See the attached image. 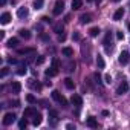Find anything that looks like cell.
I'll return each mask as SVG.
<instances>
[{
    "instance_id": "2",
    "label": "cell",
    "mask_w": 130,
    "mask_h": 130,
    "mask_svg": "<svg viewBox=\"0 0 130 130\" xmlns=\"http://www.w3.org/2000/svg\"><path fill=\"white\" fill-rule=\"evenodd\" d=\"M15 118H17V116H15L14 113H5L3 121H2V122H3V125H11V124L15 121Z\"/></svg>"
},
{
    "instance_id": "34",
    "label": "cell",
    "mask_w": 130,
    "mask_h": 130,
    "mask_svg": "<svg viewBox=\"0 0 130 130\" xmlns=\"http://www.w3.org/2000/svg\"><path fill=\"white\" fill-rule=\"evenodd\" d=\"M31 86H32L34 89H37V90H41V86H40V83H31Z\"/></svg>"
},
{
    "instance_id": "35",
    "label": "cell",
    "mask_w": 130,
    "mask_h": 130,
    "mask_svg": "<svg viewBox=\"0 0 130 130\" xmlns=\"http://www.w3.org/2000/svg\"><path fill=\"white\" fill-rule=\"evenodd\" d=\"M116 38H118V40H124V34H122L121 31H118V32H116Z\"/></svg>"
},
{
    "instance_id": "49",
    "label": "cell",
    "mask_w": 130,
    "mask_h": 130,
    "mask_svg": "<svg viewBox=\"0 0 130 130\" xmlns=\"http://www.w3.org/2000/svg\"><path fill=\"white\" fill-rule=\"evenodd\" d=\"M127 28H128V31H130V23H128V25H127Z\"/></svg>"
},
{
    "instance_id": "9",
    "label": "cell",
    "mask_w": 130,
    "mask_h": 130,
    "mask_svg": "<svg viewBox=\"0 0 130 130\" xmlns=\"http://www.w3.org/2000/svg\"><path fill=\"white\" fill-rule=\"evenodd\" d=\"M41 118H43V116H41V113H38V112H37V113L32 116V124H34L35 127H37V125H40V124H41Z\"/></svg>"
},
{
    "instance_id": "20",
    "label": "cell",
    "mask_w": 130,
    "mask_h": 130,
    "mask_svg": "<svg viewBox=\"0 0 130 130\" xmlns=\"http://www.w3.org/2000/svg\"><path fill=\"white\" fill-rule=\"evenodd\" d=\"M17 52L20 55H23V54H32V52H35V49L34 47H25V49H19Z\"/></svg>"
},
{
    "instance_id": "50",
    "label": "cell",
    "mask_w": 130,
    "mask_h": 130,
    "mask_svg": "<svg viewBox=\"0 0 130 130\" xmlns=\"http://www.w3.org/2000/svg\"><path fill=\"white\" fill-rule=\"evenodd\" d=\"M87 2H93V0H87Z\"/></svg>"
},
{
    "instance_id": "7",
    "label": "cell",
    "mask_w": 130,
    "mask_h": 130,
    "mask_svg": "<svg viewBox=\"0 0 130 130\" xmlns=\"http://www.w3.org/2000/svg\"><path fill=\"white\" fill-rule=\"evenodd\" d=\"M28 14H29V11H28V8H26V6H22V8H19V9H17V15H19L20 19L28 17Z\"/></svg>"
},
{
    "instance_id": "1",
    "label": "cell",
    "mask_w": 130,
    "mask_h": 130,
    "mask_svg": "<svg viewBox=\"0 0 130 130\" xmlns=\"http://www.w3.org/2000/svg\"><path fill=\"white\" fill-rule=\"evenodd\" d=\"M63 9H64V2H63V0H57V2H55V6H54V9H52L54 15H60V14L63 12Z\"/></svg>"
},
{
    "instance_id": "42",
    "label": "cell",
    "mask_w": 130,
    "mask_h": 130,
    "mask_svg": "<svg viewBox=\"0 0 130 130\" xmlns=\"http://www.w3.org/2000/svg\"><path fill=\"white\" fill-rule=\"evenodd\" d=\"M49 124H51V125H52V127H55V125H57V118H52V119H51V122H49Z\"/></svg>"
},
{
    "instance_id": "3",
    "label": "cell",
    "mask_w": 130,
    "mask_h": 130,
    "mask_svg": "<svg viewBox=\"0 0 130 130\" xmlns=\"http://www.w3.org/2000/svg\"><path fill=\"white\" fill-rule=\"evenodd\" d=\"M118 60H119L121 64H127V63L130 61V54H128L127 51H124V52L119 54V58H118Z\"/></svg>"
},
{
    "instance_id": "27",
    "label": "cell",
    "mask_w": 130,
    "mask_h": 130,
    "mask_svg": "<svg viewBox=\"0 0 130 130\" xmlns=\"http://www.w3.org/2000/svg\"><path fill=\"white\" fill-rule=\"evenodd\" d=\"M58 103H60V104H61V106H63V107H64V109H66V107H69V101H68V100H66V98H64V96H61V98H60V101H58Z\"/></svg>"
},
{
    "instance_id": "41",
    "label": "cell",
    "mask_w": 130,
    "mask_h": 130,
    "mask_svg": "<svg viewBox=\"0 0 130 130\" xmlns=\"http://www.w3.org/2000/svg\"><path fill=\"white\" fill-rule=\"evenodd\" d=\"M93 77H95V80H96V83H101V77H100V74H98V72H96V74H95Z\"/></svg>"
},
{
    "instance_id": "13",
    "label": "cell",
    "mask_w": 130,
    "mask_h": 130,
    "mask_svg": "<svg viewBox=\"0 0 130 130\" xmlns=\"http://www.w3.org/2000/svg\"><path fill=\"white\" fill-rule=\"evenodd\" d=\"M44 74H46V77H55V75L58 74V69L52 66V68H49V69H46V72H44Z\"/></svg>"
},
{
    "instance_id": "18",
    "label": "cell",
    "mask_w": 130,
    "mask_h": 130,
    "mask_svg": "<svg viewBox=\"0 0 130 130\" xmlns=\"http://www.w3.org/2000/svg\"><path fill=\"white\" fill-rule=\"evenodd\" d=\"M64 31V26L61 25V23H55L54 25V32H57V34H61Z\"/></svg>"
},
{
    "instance_id": "5",
    "label": "cell",
    "mask_w": 130,
    "mask_h": 130,
    "mask_svg": "<svg viewBox=\"0 0 130 130\" xmlns=\"http://www.w3.org/2000/svg\"><path fill=\"white\" fill-rule=\"evenodd\" d=\"M71 101H72V104L74 106H77V107H80V106H83V98L80 96V95H72V98H71Z\"/></svg>"
},
{
    "instance_id": "10",
    "label": "cell",
    "mask_w": 130,
    "mask_h": 130,
    "mask_svg": "<svg viewBox=\"0 0 130 130\" xmlns=\"http://www.w3.org/2000/svg\"><path fill=\"white\" fill-rule=\"evenodd\" d=\"M86 124H87L90 128H96V127H98V122H96V119H95L93 116H89L87 121H86Z\"/></svg>"
},
{
    "instance_id": "40",
    "label": "cell",
    "mask_w": 130,
    "mask_h": 130,
    "mask_svg": "<svg viewBox=\"0 0 130 130\" xmlns=\"http://www.w3.org/2000/svg\"><path fill=\"white\" fill-rule=\"evenodd\" d=\"M8 63L9 64H17V60L15 58H8Z\"/></svg>"
},
{
    "instance_id": "4",
    "label": "cell",
    "mask_w": 130,
    "mask_h": 130,
    "mask_svg": "<svg viewBox=\"0 0 130 130\" xmlns=\"http://www.w3.org/2000/svg\"><path fill=\"white\" fill-rule=\"evenodd\" d=\"M128 90V84H127V81H122L121 84H119V87L116 89V93L118 95H122V93H125Z\"/></svg>"
},
{
    "instance_id": "25",
    "label": "cell",
    "mask_w": 130,
    "mask_h": 130,
    "mask_svg": "<svg viewBox=\"0 0 130 130\" xmlns=\"http://www.w3.org/2000/svg\"><path fill=\"white\" fill-rule=\"evenodd\" d=\"M26 71H28L26 64H22V66L17 69V75H25V74H26Z\"/></svg>"
},
{
    "instance_id": "23",
    "label": "cell",
    "mask_w": 130,
    "mask_h": 130,
    "mask_svg": "<svg viewBox=\"0 0 130 130\" xmlns=\"http://www.w3.org/2000/svg\"><path fill=\"white\" fill-rule=\"evenodd\" d=\"M26 125H28V121H26V118L23 116V118L19 121V128H20V130H23V128H26Z\"/></svg>"
},
{
    "instance_id": "39",
    "label": "cell",
    "mask_w": 130,
    "mask_h": 130,
    "mask_svg": "<svg viewBox=\"0 0 130 130\" xmlns=\"http://www.w3.org/2000/svg\"><path fill=\"white\" fill-rule=\"evenodd\" d=\"M40 104H41L43 107H49V103H47L46 100H41V101H40Z\"/></svg>"
},
{
    "instance_id": "6",
    "label": "cell",
    "mask_w": 130,
    "mask_h": 130,
    "mask_svg": "<svg viewBox=\"0 0 130 130\" xmlns=\"http://www.w3.org/2000/svg\"><path fill=\"white\" fill-rule=\"evenodd\" d=\"M35 113H37V110H35L34 107H26L25 112H23V116H25V118H32Z\"/></svg>"
},
{
    "instance_id": "37",
    "label": "cell",
    "mask_w": 130,
    "mask_h": 130,
    "mask_svg": "<svg viewBox=\"0 0 130 130\" xmlns=\"http://www.w3.org/2000/svg\"><path fill=\"white\" fill-rule=\"evenodd\" d=\"M104 80H106V83H107V84H110V83H112V77H110L109 74H107V75L104 77Z\"/></svg>"
},
{
    "instance_id": "38",
    "label": "cell",
    "mask_w": 130,
    "mask_h": 130,
    "mask_svg": "<svg viewBox=\"0 0 130 130\" xmlns=\"http://www.w3.org/2000/svg\"><path fill=\"white\" fill-rule=\"evenodd\" d=\"M66 40V35L64 34H58V41H64Z\"/></svg>"
},
{
    "instance_id": "22",
    "label": "cell",
    "mask_w": 130,
    "mask_h": 130,
    "mask_svg": "<svg viewBox=\"0 0 130 130\" xmlns=\"http://www.w3.org/2000/svg\"><path fill=\"white\" fill-rule=\"evenodd\" d=\"M63 55H66V57H72L74 55V51H72V47H63Z\"/></svg>"
},
{
    "instance_id": "24",
    "label": "cell",
    "mask_w": 130,
    "mask_h": 130,
    "mask_svg": "<svg viewBox=\"0 0 130 130\" xmlns=\"http://www.w3.org/2000/svg\"><path fill=\"white\" fill-rule=\"evenodd\" d=\"M96 64H98V68H100V69H103V68L106 66V63H104V60H103V57H101V55H98V57H96Z\"/></svg>"
},
{
    "instance_id": "19",
    "label": "cell",
    "mask_w": 130,
    "mask_h": 130,
    "mask_svg": "<svg viewBox=\"0 0 130 130\" xmlns=\"http://www.w3.org/2000/svg\"><path fill=\"white\" fill-rule=\"evenodd\" d=\"M17 44H19V38H9L8 40V47H17Z\"/></svg>"
},
{
    "instance_id": "45",
    "label": "cell",
    "mask_w": 130,
    "mask_h": 130,
    "mask_svg": "<svg viewBox=\"0 0 130 130\" xmlns=\"http://www.w3.org/2000/svg\"><path fill=\"white\" fill-rule=\"evenodd\" d=\"M41 38H43V40H44V41H47V40H49V37H47V35H46V34H41Z\"/></svg>"
},
{
    "instance_id": "26",
    "label": "cell",
    "mask_w": 130,
    "mask_h": 130,
    "mask_svg": "<svg viewBox=\"0 0 130 130\" xmlns=\"http://www.w3.org/2000/svg\"><path fill=\"white\" fill-rule=\"evenodd\" d=\"M43 3H44L43 0H34V8L35 9H41L43 8Z\"/></svg>"
},
{
    "instance_id": "29",
    "label": "cell",
    "mask_w": 130,
    "mask_h": 130,
    "mask_svg": "<svg viewBox=\"0 0 130 130\" xmlns=\"http://www.w3.org/2000/svg\"><path fill=\"white\" fill-rule=\"evenodd\" d=\"M49 116L51 118H58V112L54 110V109H49Z\"/></svg>"
},
{
    "instance_id": "15",
    "label": "cell",
    "mask_w": 130,
    "mask_h": 130,
    "mask_svg": "<svg viewBox=\"0 0 130 130\" xmlns=\"http://www.w3.org/2000/svg\"><path fill=\"white\" fill-rule=\"evenodd\" d=\"M12 92L14 93H20V90H22V84L19 83V81H12Z\"/></svg>"
},
{
    "instance_id": "31",
    "label": "cell",
    "mask_w": 130,
    "mask_h": 130,
    "mask_svg": "<svg viewBox=\"0 0 130 130\" xmlns=\"http://www.w3.org/2000/svg\"><path fill=\"white\" fill-rule=\"evenodd\" d=\"M8 74H9V68H6V66H5V68L2 69V77H6Z\"/></svg>"
},
{
    "instance_id": "33",
    "label": "cell",
    "mask_w": 130,
    "mask_h": 130,
    "mask_svg": "<svg viewBox=\"0 0 130 130\" xmlns=\"http://www.w3.org/2000/svg\"><path fill=\"white\" fill-rule=\"evenodd\" d=\"M72 38H74L75 41H80V38H81V35H80L78 32H74V35H72Z\"/></svg>"
},
{
    "instance_id": "36",
    "label": "cell",
    "mask_w": 130,
    "mask_h": 130,
    "mask_svg": "<svg viewBox=\"0 0 130 130\" xmlns=\"http://www.w3.org/2000/svg\"><path fill=\"white\" fill-rule=\"evenodd\" d=\"M43 63H44V57H43V55H40V57L37 58V64H43Z\"/></svg>"
},
{
    "instance_id": "43",
    "label": "cell",
    "mask_w": 130,
    "mask_h": 130,
    "mask_svg": "<svg viewBox=\"0 0 130 130\" xmlns=\"http://www.w3.org/2000/svg\"><path fill=\"white\" fill-rule=\"evenodd\" d=\"M41 20H43V22H44V23H51V19H49V17H43V19H41Z\"/></svg>"
},
{
    "instance_id": "30",
    "label": "cell",
    "mask_w": 130,
    "mask_h": 130,
    "mask_svg": "<svg viewBox=\"0 0 130 130\" xmlns=\"http://www.w3.org/2000/svg\"><path fill=\"white\" fill-rule=\"evenodd\" d=\"M26 101H28V103H31V104H34V103H35L34 95H28V96H26Z\"/></svg>"
},
{
    "instance_id": "28",
    "label": "cell",
    "mask_w": 130,
    "mask_h": 130,
    "mask_svg": "<svg viewBox=\"0 0 130 130\" xmlns=\"http://www.w3.org/2000/svg\"><path fill=\"white\" fill-rule=\"evenodd\" d=\"M61 96H63V95H61L58 90H54V92H52V98H54L55 101H60V98H61Z\"/></svg>"
},
{
    "instance_id": "21",
    "label": "cell",
    "mask_w": 130,
    "mask_h": 130,
    "mask_svg": "<svg viewBox=\"0 0 130 130\" xmlns=\"http://www.w3.org/2000/svg\"><path fill=\"white\" fill-rule=\"evenodd\" d=\"M98 34H100V28H98V26H95V28H90V29H89V35H90V37H96Z\"/></svg>"
},
{
    "instance_id": "17",
    "label": "cell",
    "mask_w": 130,
    "mask_h": 130,
    "mask_svg": "<svg viewBox=\"0 0 130 130\" xmlns=\"http://www.w3.org/2000/svg\"><path fill=\"white\" fill-rule=\"evenodd\" d=\"M83 6V0H72V8L74 9H81Z\"/></svg>"
},
{
    "instance_id": "44",
    "label": "cell",
    "mask_w": 130,
    "mask_h": 130,
    "mask_svg": "<svg viewBox=\"0 0 130 130\" xmlns=\"http://www.w3.org/2000/svg\"><path fill=\"white\" fill-rule=\"evenodd\" d=\"M5 38V31H0V40Z\"/></svg>"
},
{
    "instance_id": "32",
    "label": "cell",
    "mask_w": 130,
    "mask_h": 130,
    "mask_svg": "<svg viewBox=\"0 0 130 130\" xmlns=\"http://www.w3.org/2000/svg\"><path fill=\"white\" fill-rule=\"evenodd\" d=\"M52 66H54V68H57V69L60 68V61H58L57 58H54V60H52Z\"/></svg>"
},
{
    "instance_id": "46",
    "label": "cell",
    "mask_w": 130,
    "mask_h": 130,
    "mask_svg": "<svg viewBox=\"0 0 130 130\" xmlns=\"http://www.w3.org/2000/svg\"><path fill=\"white\" fill-rule=\"evenodd\" d=\"M6 2H8V0H0V5L5 6V5H6Z\"/></svg>"
},
{
    "instance_id": "51",
    "label": "cell",
    "mask_w": 130,
    "mask_h": 130,
    "mask_svg": "<svg viewBox=\"0 0 130 130\" xmlns=\"http://www.w3.org/2000/svg\"><path fill=\"white\" fill-rule=\"evenodd\" d=\"M113 2H119V0H113Z\"/></svg>"
},
{
    "instance_id": "12",
    "label": "cell",
    "mask_w": 130,
    "mask_h": 130,
    "mask_svg": "<svg viewBox=\"0 0 130 130\" xmlns=\"http://www.w3.org/2000/svg\"><path fill=\"white\" fill-rule=\"evenodd\" d=\"M19 35H20L22 38H25V40H29V38H31V32H29L28 29H20V31H19Z\"/></svg>"
},
{
    "instance_id": "48",
    "label": "cell",
    "mask_w": 130,
    "mask_h": 130,
    "mask_svg": "<svg viewBox=\"0 0 130 130\" xmlns=\"http://www.w3.org/2000/svg\"><path fill=\"white\" fill-rule=\"evenodd\" d=\"M64 22H66V23H68V22H71V15H66V19H64Z\"/></svg>"
},
{
    "instance_id": "14",
    "label": "cell",
    "mask_w": 130,
    "mask_h": 130,
    "mask_svg": "<svg viewBox=\"0 0 130 130\" xmlns=\"http://www.w3.org/2000/svg\"><path fill=\"white\" fill-rule=\"evenodd\" d=\"M80 22H81L83 25H86V23L92 22V15H90V14H83V15L80 17Z\"/></svg>"
},
{
    "instance_id": "8",
    "label": "cell",
    "mask_w": 130,
    "mask_h": 130,
    "mask_svg": "<svg viewBox=\"0 0 130 130\" xmlns=\"http://www.w3.org/2000/svg\"><path fill=\"white\" fill-rule=\"evenodd\" d=\"M9 22H11V14L9 12H3L2 17H0V23H2V25H8Z\"/></svg>"
},
{
    "instance_id": "47",
    "label": "cell",
    "mask_w": 130,
    "mask_h": 130,
    "mask_svg": "<svg viewBox=\"0 0 130 130\" xmlns=\"http://www.w3.org/2000/svg\"><path fill=\"white\" fill-rule=\"evenodd\" d=\"M66 128H75V125H74V124H68Z\"/></svg>"
},
{
    "instance_id": "16",
    "label": "cell",
    "mask_w": 130,
    "mask_h": 130,
    "mask_svg": "<svg viewBox=\"0 0 130 130\" xmlns=\"http://www.w3.org/2000/svg\"><path fill=\"white\" fill-rule=\"evenodd\" d=\"M64 86H66L68 89H71V90H72V89L75 87V83L72 81V78H64Z\"/></svg>"
},
{
    "instance_id": "11",
    "label": "cell",
    "mask_w": 130,
    "mask_h": 130,
    "mask_svg": "<svg viewBox=\"0 0 130 130\" xmlns=\"http://www.w3.org/2000/svg\"><path fill=\"white\" fill-rule=\"evenodd\" d=\"M122 15H124V9L119 8V9H116V12L113 14V20H115V22H119V20L122 19Z\"/></svg>"
}]
</instances>
